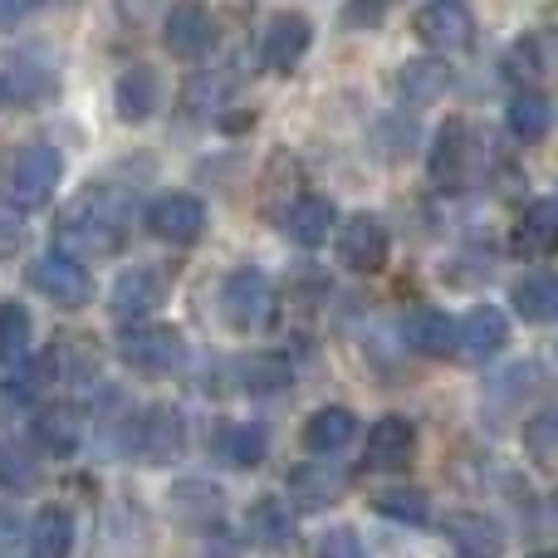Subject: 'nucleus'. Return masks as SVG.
I'll use <instances>...</instances> for the list:
<instances>
[{"mask_svg": "<svg viewBox=\"0 0 558 558\" xmlns=\"http://www.w3.org/2000/svg\"><path fill=\"white\" fill-rule=\"evenodd\" d=\"M128 231H133V196L118 192V186H88L54 221L59 255H69V260H104V255H118Z\"/></svg>", "mask_w": 558, "mask_h": 558, "instance_id": "1", "label": "nucleus"}, {"mask_svg": "<svg viewBox=\"0 0 558 558\" xmlns=\"http://www.w3.org/2000/svg\"><path fill=\"white\" fill-rule=\"evenodd\" d=\"M59 177H64L59 147H49V143L20 147L5 162V172H0V206H10V211H39L54 196Z\"/></svg>", "mask_w": 558, "mask_h": 558, "instance_id": "2", "label": "nucleus"}, {"mask_svg": "<svg viewBox=\"0 0 558 558\" xmlns=\"http://www.w3.org/2000/svg\"><path fill=\"white\" fill-rule=\"evenodd\" d=\"M275 314V289L270 279L260 270H251V265H241V270L226 275L221 284V318L235 328V333H255V328H265Z\"/></svg>", "mask_w": 558, "mask_h": 558, "instance_id": "3", "label": "nucleus"}, {"mask_svg": "<svg viewBox=\"0 0 558 558\" xmlns=\"http://www.w3.org/2000/svg\"><path fill=\"white\" fill-rule=\"evenodd\" d=\"M118 353H123V363L137 367V373H172V367L186 363L182 333L167 324H133L118 338Z\"/></svg>", "mask_w": 558, "mask_h": 558, "instance_id": "4", "label": "nucleus"}, {"mask_svg": "<svg viewBox=\"0 0 558 558\" xmlns=\"http://www.w3.org/2000/svg\"><path fill=\"white\" fill-rule=\"evenodd\" d=\"M475 133L465 118H451V123L436 133L432 143V182L446 186V192H461L465 182L475 177Z\"/></svg>", "mask_w": 558, "mask_h": 558, "instance_id": "5", "label": "nucleus"}, {"mask_svg": "<svg viewBox=\"0 0 558 558\" xmlns=\"http://www.w3.org/2000/svg\"><path fill=\"white\" fill-rule=\"evenodd\" d=\"M412 29H416V39H422L426 49L456 54V49H471V39H475V15L461 5V0H432V5L416 10Z\"/></svg>", "mask_w": 558, "mask_h": 558, "instance_id": "6", "label": "nucleus"}, {"mask_svg": "<svg viewBox=\"0 0 558 558\" xmlns=\"http://www.w3.org/2000/svg\"><path fill=\"white\" fill-rule=\"evenodd\" d=\"M167 289H172V275H167V270H157V265H133V270H123L113 279L108 308H113L123 324H128V318H147L167 299Z\"/></svg>", "mask_w": 558, "mask_h": 558, "instance_id": "7", "label": "nucleus"}, {"mask_svg": "<svg viewBox=\"0 0 558 558\" xmlns=\"http://www.w3.org/2000/svg\"><path fill=\"white\" fill-rule=\"evenodd\" d=\"M387 251H392V241H387L377 216H353V221L338 226V260H343L353 275L387 270Z\"/></svg>", "mask_w": 558, "mask_h": 558, "instance_id": "8", "label": "nucleus"}, {"mask_svg": "<svg viewBox=\"0 0 558 558\" xmlns=\"http://www.w3.org/2000/svg\"><path fill=\"white\" fill-rule=\"evenodd\" d=\"M29 284H35L39 294H45L49 304H59V308H84L88 304V275H84V265L69 260V255H59V251L39 255V260L29 265Z\"/></svg>", "mask_w": 558, "mask_h": 558, "instance_id": "9", "label": "nucleus"}, {"mask_svg": "<svg viewBox=\"0 0 558 558\" xmlns=\"http://www.w3.org/2000/svg\"><path fill=\"white\" fill-rule=\"evenodd\" d=\"M133 446H137V456H143V461H153V465L177 461V456H182V446H186L182 412H177V407H147L143 422H137V432H133Z\"/></svg>", "mask_w": 558, "mask_h": 558, "instance_id": "10", "label": "nucleus"}, {"mask_svg": "<svg viewBox=\"0 0 558 558\" xmlns=\"http://www.w3.org/2000/svg\"><path fill=\"white\" fill-rule=\"evenodd\" d=\"M308 45H314V25H308V15L284 10V15H275L270 29H265L260 59H265L270 74H289V69H299V59L308 54Z\"/></svg>", "mask_w": 558, "mask_h": 558, "instance_id": "11", "label": "nucleus"}, {"mask_svg": "<svg viewBox=\"0 0 558 558\" xmlns=\"http://www.w3.org/2000/svg\"><path fill=\"white\" fill-rule=\"evenodd\" d=\"M505 343H510V324H505V314L490 304L471 308V314L456 324V357H465V363H490Z\"/></svg>", "mask_w": 558, "mask_h": 558, "instance_id": "12", "label": "nucleus"}, {"mask_svg": "<svg viewBox=\"0 0 558 558\" xmlns=\"http://www.w3.org/2000/svg\"><path fill=\"white\" fill-rule=\"evenodd\" d=\"M162 39L177 59H202L206 49L216 45V20L206 5L196 0H182V5L167 10V25H162Z\"/></svg>", "mask_w": 558, "mask_h": 558, "instance_id": "13", "label": "nucleus"}, {"mask_svg": "<svg viewBox=\"0 0 558 558\" xmlns=\"http://www.w3.org/2000/svg\"><path fill=\"white\" fill-rule=\"evenodd\" d=\"M147 231L167 245H196L206 231V206L196 196H162V202L147 211Z\"/></svg>", "mask_w": 558, "mask_h": 558, "instance_id": "14", "label": "nucleus"}, {"mask_svg": "<svg viewBox=\"0 0 558 558\" xmlns=\"http://www.w3.org/2000/svg\"><path fill=\"white\" fill-rule=\"evenodd\" d=\"M412 456H416V426L407 416H383V422L367 426V446H363L367 471H402Z\"/></svg>", "mask_w": 558, "mask_h": 558, "instance_id": "15", "label": "nucleus"}, {"mask_svg": "<svg viewBox=\"0 0 558 558\" xmlns=\"http://www.w3.org/2000/svg\"><path fill=\"white\" fill-rule=\"evenodd\" d=\"M446 539L456 544L461 558H500L505 554V530L481 510H461L446 520Z\"/></svg>", "mask_w": 558, "mask_h": 558, "instance_id": "16", "label": "nucleus"}, {"mask_svg": "<svg viewBox=\"0 0 558 558\" xmlns=\"http://www.w3.org/2000/svg\"><path fill=\"white\" fill-rule=\"evenodd\" d=\"M113 104L123 123H147L162 108V78H157V69H147V64L123 69V78L113 88Z\"/></svg>", "mask_w": 558, "mask_h": 558, "instance_id": "17", "label": "nucleus"}, {"mask_svg": "<svg viewBox=\"0 0 558 558\" xmlns=\"http://www.w3.org/2000/svg\"><path fill=\"white\" fill-rule=\"evenodd\" d=\"M338 231V206L328 202V196H299L294 206L284 211V235L299 245H324L328 235Z\"/></svg>", "mask_w": 558, "mask_h": 558, "instance_id": "18", "label": "nucleus"}, {"mask_svg": "<svg viewBox=\"0 0 558 558\" xmlns=\"http://www.w3.org/2000/svg\"><path fill=\"white\" fill-rule=\"evenodd\" d=\"M402 338L412 353L446 357V353H456V318H446L441 308H412L402 324Z\"/></svg>", "mask_w": 558, "mask_h": 558, "instance_id": "19", "label": "nucleus"}, {"mask_svg": "<svg viewBox=\"0 0 558 558\" xmlns=\"http://www.w3.org/2000/svg\"><path fill=\"white\" fill-rule=\"evenodd\" d=\"M245 534H251L260 549H284L294 539V510H289L279 495H260V500L245 510Z\"/></svg>", "mask_w": 558, "mask_h": 558, "instance_id": "20", "label": "nucleus"}, {"mask_svg": "<svg viewBox=\"0 0 558 558\" xmlns=\"http://www.w3.org/2000/svg\"><path fill=\"white\" fill-rule=\"evenodd\" d=\"M353 432H357V416L348 412V407H318L304 422V446L314 456H333L353 441Z\"/></svg>", "mask_w": 558, "mask_h": 558, "instance_id": "21", "label": "nucleus"}, {"mask_svg": "<svg viewBox=\"0 0 558 558\" xmlns=\"http://www.w3.org/2000/svg\"><path fill=\"white\" fill-rule=\"evenodd\" d=\"M505 123H510V133L520 137V143H544V137H549V128H554L549 94H534V88L514 94L510 108H505Z\"/></svg>", "mask_w": 558, "mask_h": 558, "instance_id": "22", "label": "nucleus"}, {"mask_svg": "<svg viewBox=\"0 0 558 558\" xmlns=\"http://www.w3.org/2000/svg\"><path fill=\"white\" fill-rule=\"evenodd\" d=\"M343 495V475L333 465H294L289 471V500L304 505V510H324Z\"/></svg>", "mask_w": 558, "mask_h": 558, "instance_id": "23", "label": "nucleus"}, {"mask_svg": "<svg viewBox=\"0 0 558 558\" xmlns=\"http://www.w3.org/2000/svg\"><path fill=\"white\" fill-rule=\"evenodd\" d=\"M451 69L436 64V59H412V64H402V74H397V88H402L407 104H436V98L451 94Z\"/></svg>", "mask_w": 558, "mask_h": 558, "instance_id": "24", "label": "nucleus"}, {"mask_svg": "<svg viewBox=\"0 0 558 558\" xmlns=\"http://www.w3.org/2000/svg\"><path fill=\"white\" fill-rule=\"evenodd\" d=\"M74 549V520L69 510H39L29 524V558H69Z\"/></svg>", "mask_w": 558, "mask_h": 558, "instance_id": "25", "label": "nucleus"}, {"mask_svg": "<svg viewBox=\"0 0 558 558\" xmlns=\"http://www.w3.org/2000/svg\"><path fill=\"white\" fill-rule=\"evenodd\" d=\"M554 235H558V206L549 196H539V202L530 206V211L520 216V231H514V241H520L524 255H549L554 251Z\"/></svg>", "mask_w": 558, "mask_h": 558, "instance_id": "26", "label": "nucleus"}, {"mask_svg": "<svg viewBox=\"0 0 558 558\" xmlns=\"http://www.w3.org/2000/svg\"><path fill=\"white\" fill-rule=\"evenodd\" d=\"M510 304H514V314L530 318V324H549V318H554V304H558L554 275H524L520 284L510 289Z\"/></svg>", "mask_w": 558, "mask_h": 558, "instance_id": "27", "label": "nucleus"}, {"mask_svg": "<svg viewBox=\"0 0 558 558\" xmlns=\"http://www.w3.org/2000/svg\"><path fill=\"white\" fill-rule=\"evenodd\" d=\"M39 485V461L29 446H15V441H0V490H35Z\"/></svg>", "mask_w": 558, "mask_h": 558, "instance_id": "28", "label": "nucleus"}, {"mask_svg": "<svg viewBox=\"0 0 558 558\" xmlns=\"http://www.w3.org/2000/svg\"><path fill=\"white\" fill-rule=\"evenodd\" d=\"M373 505H377V514L402 520V524H426L432 520V500H426V490H416V485H392V490H383Z\"/></svg>", "mask_w": 558, "mask_h": 558, "instance_id": "29", "label": "nucleus"}, {"mask_svg": "<svg viewBox=\"0 0 558 558\" xmlns=\"http://www.w3.org/2000/svg\"><path fill=\"white\" fill-rule=\"evenodd\" d=\"M29 333H35V324H29V308L25 304H0V363H20L29 348Z\"/></svg>", "mask_w": 558, "mask_h": 558, "instance_id": "30", "label": "nucleus"}, {"mask_svg": "<svg viewBox=\"0 0 558 558\" xmlns=\"http://www.w3.org/2000/svg\"><path fill=\"white\" fill-rule=\"evenodd\" d=\"M172 505L186 514V520L206 524V520H216V514H221V490H216V485H206V481H186V485H177V490H172Z\"/></svg>", "mask_w": 558, "mask_h": 558, "instance_id": "31", "label": "nucleus"}, {"mask_svg": "<svg viewBox=\"0 0 558 558\" xmlns=\"http://www.w3.org/2000/svg\"><path fill=\"white\" fill-rule=\"evenodd\" d=\"M35 441L45 446V451H54V456L74 451V446H78V422H74V412H64V407L45 412V416L35 422Z\"/></svg>", "mask_w": 558, "mask_h": 558, "instance_id": "32", "label": "nucleus"}, {"mask_svg": "<svg viewBox=\"0 0 558 558\" xmlns=\"http://www.w3.org/2000/svg\"><path fill=\"white\" fill-rule=\"evenodd\" d=\"M554 436H558L554 412H539L534 422H524V451H530V461L539 465V471L554 465Z\"/></svg>", "mask_w": 558, "mask_h": 558, "instance_id": "33", "label": "nucleus"}, {"mask_svg": "<svg viewBox=\"0 0 558 558\" xmlns=\"http://www.w3.org/2000/svg\"><path fill=\"white\" fill-rule=\"evenodd\" d=\"M226 456H231L235 465H260L265 432L260 426H226Z\"/></svg>", "mask_w": 558, "mask_h": 558, "instance_id": "34", "label": "nucleus"}, {"mask_svg": "<svg viewBox=\"0 0 558 558\" xmlns=\"http://www.w3.org/2000/svg\"><path fill=\"white\" fill-rule=\"evenodd\" d=\"M241 373H245V387H251V392H279V387L289 383V367L279 363V357H251Z\"/></svg>", "mask_w": 558, "mask_h": 558, "instance_id": "35", "label": "nucleus"}, {"mask_svg": "<svg viewBox=\"0 0 558 558\" xmlns=\"http://www.w3.org/2000/svg\"><path fill=\"white\" fill-rule=\"evenodd\" d=\"M318 558H367V554L353 530H328L324 544H318Z\"/></svg>", "mask_w": 558, "mask_h": 558, "instance_id": "36", "label": "nucleus"}, {"mask_svg": "<svg viewBox=\"0 0 558 558\" xmlns=\"http://www.w3.org/2000/svg\"><path fill=\"white\" fill-rule=\"evenodd\" d=\"M20 534H25V524H20V510L0 505V549H15Z\"/></svg>", "mask_w": 558, "mask_h": 558, "instance_id": "37", "label": "nucleus"}, {"mask_svg": "<svg viewBox=\"0 0 558 558\" xmlns=\"http://www.w3.org/2000/svg\"><path fill=\"white\" fill-rule=\"evenodd\" d=\"M15 241H20V216L10 206H0V251H10Z\"/></svg>", "mask_w": 558, "mask_h": 558, "instance_id": "38", "label": "nucleus"}, {"mask_svg": "<svg viewBox=\"0 0 558 558\" xmlns=\"http://www.w3.org/2000/svg\"><path fill=\"white\" fill-rule=\"evenodd\" d=\"M29 10H35V0H0V29L15 25V20H25Z\"/></svg>", "mask_w": 558, "mask_h": 558, "instance_id": "39", "label": "nucleus"}, {"mask_svg": "<svg viewBox=\"0 0 558 558\" xmlns=\"http://www.w3.org/2000/svg\"><path fill=\"white\" fill-rule=\"evenodd\" d=\"M539 558H554V554H539Z\"/></svg>", "mask_w": 558, "mask_h": 558, "instance_id": "40", "label": "nucleus"}]
</instances>
